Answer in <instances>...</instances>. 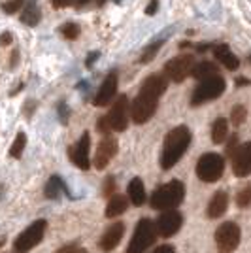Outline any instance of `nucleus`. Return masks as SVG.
I'll return each mask as SVG.
<instances>
[{"label": "nucleus", "instance_id": "obj_1", "mask_svg": "<svg viewBox=\"0 0 251 253\" xmlns=\"http://www.w3.org/2000/svg\"><path fill=\"white\" fill-rule=\"evenodd\" d=\"M167 76L161 74H151L142 84L140 93L136 95V98L132 100V106H130V117H132L134 123L142 125V123H146L153 117L155 110H157L159 98L167 91Z\"/></svg>", "mask_w": 251, "mask_h": 253}, {"label": "nucleus", "instance_id": "obj_2", "mask_svg": "<svg viewBox=\"0 0 251 253\" xmlns=\"http://www.w3.org/2000/svg\"><path fill=\"white\" fill-rule=\"evenodd\" d=\"M191 144V130L187 126L179 125L172 128L165 138V146H163V155H161V167L165 170H170L179 159L183 157V153L187 151Z\"/></svg>", "mask_w": 251, "mask_h": 253}, {"label": "nucleus", "instance_id": "obj_3", "mask_svg": "<svg viewBox=\"0 0 251 253\" xmlns=\"http://www.w3.org/2000/svg\"><path fill=\"white\" fill-rule=\"evenodd\" d=\"M185 197V187L179 179H172L170 183L159 187L153 195H151V208L155 210H176L179 204L183 202Z\"/></svg>", "mask_w": 251, "mask_h": 253}, {"label": "nucleus", "instance_id": "obj_4", "mask_svg": "<svg viewBox=\"0 0 251 253\" xmlns=\"http://www.w3.org/2000/svg\"><path fill=\"white\" fill-rule=\"evenodd\" d=\"M155 238H157V227H155V223L151 221V219H140L125 253H146L147 248L153 246Z\"/></svg>", "mask_w": 251, "mask_h": 253}, {"label": "nucleus", "instance_id": "obj_5", "mask_svg": "<svg viewBox=\"0 0 251 253\" xmlns=\"http://www.w3.org/2000/svg\"><path fill=\"white\" fill-rule=\"evenodd\" d=\"M225 93V80L221 76H211V78H206L202 80L195 91H193V96H191V104L193 106H200L208 100H213Z\"/></svg>", "mask_w": 251, "mask_h": 253}, {"label": "nucleus", "instance_id": "obj_6", "mask_svg": "<svg viewBox=\"0 0 251 253\" xmlns=\"http://www.w3.org/2000/svg\"><path fill=\"white\" fill-rule=\"evenodd\" d=\"M225 172V159L217 153H204L197 163V176L206 183H213Z\"/></svg>", "mask_w": 251, "mask_h": 253}, {"label": "nucleus", "instance_id": "obj_7", "mask_svg": "<svg viewBox=\"0 0 251 253\" xmlns=\"http://www.w3.org/2000/svg\"><path fill=\"white\" fill-rule=\"evenodd\" d=\"M45 227H47L45 219H38V221L32 223L31 227H27V229H25V231L15 238V242H13L15 252L17 253H29L32 248H36L38 244L42 242Z\"/></svg>", "mask_w": 251, "mask_h": 253}, {"label": "nucleus", "instance_id": "obj_8", "mask_svg": "<svg viewBox=\"0 0 251 253\" xmlns=\"http://www.w3.org/2000/svg\"><path fill=\"white\" fill-rule=\"evenodd\" d=\"M215 242L219 253H232L240 244V227L232 221L223 223L215 231Z\"/></svg>", "mask_w": 251, "mask_h": 253}, {"label": "nucleus", "instance_id": "obj_9", "mask_svg": "<svg viewBox=\"0 0 251 253\" xmlns=\"http://www.w3.org/2000/svg\"><path fill=\"white\" fill-rule=\"evenodd\" d=\"M106 121L110 125V130H115V132H123L126 128L128 125V98L125 95L117 96L110 114L106 116Z\"/></svg>", "mask_w": 251, "mask_h": 253}, {"label": "nucleus", "instance_id": "obj_10", "mask_svg": "<svg viewBox=\"0 0 251 253\" xmlns=\"http://www.w3.org/2000/svg\"><path fill=\"white\" fill-rule=\"evenodd\" d=\"M193 68H195V59H193V55H179L176 59L168 61L167 66H165V74H167V78H170L172 82L181 84V82L193 72Z\"/></svg>", "mask_w": 251, "mask_h": 253}, {"label": "nucleus", "instance_id": "obj_11", "mask_svg": "<svg viewBox=\"0 0 251 253\" xmlns=\"http://www.w3.org/2000/svg\"><path fill=\"white\" fill-rule=\"evenodd\" d=\"M181 223H183V217H181L179 211H176V210L163 211V213L159 215L157 223H155L157 234H161L163 238H170V236H174V234L181 229Z\"/></svg>", "mask_w": 251, "mask_h": 253}, {"label": "nucleus", "instance_id": "obj_12", "mask_svg": "<svg viewBox=\"0 0 251 253\" xmlns=\"http://www.w3.org/2000/svg\"><path fill=\"white\" fill-rule=\"evenodd\" d=\"M117 153V140L114 136H104L102 142L98 144V148L94 151V159H93V165L96 170H102L108 167V163L115 157Z\"/></svg>", "mask_w": 251, "mask_h": 253}, {"label": "nucleus", "instance_id": "obj_13", "mask_svg": "<svg viewBox=\"0 0 251 253\" xmlns=\"http://www.w3.org/2000/svg\"><path fill=\"white\" fill-rule=\"evenodd\" d=\"M232 172L238 178H246L251 174V142L242 144L232 155Z\"/></svg>", "mask_w": 251, "mask_h": 253}, {"label": "nucleus", "instance_id": "obj_14", "mask_svg": "<svg viewBox=\"0 0 251 253\" xmlns=\"http://www.w3.org/2000/svg\"><path fill=\"white\" fill-rule=\"evenodd\" d=\"M89 146H91V136L89 132H84L82 138L78 140V144L70 149V159L74 161V165L82 170L91 169V159H89Z\"/></svg>", "mask_w": 251, "mask_h": 253}, {"label": "nucleus", "instance_id": "obj_15", "mask_svg": "<svg viewBox=\"0 0 251 253\" xmlns=\"http://www.w3.org/2000/svg\"><path fill=\"white\" fill-rule=\"evenodd\" d=\"M117 93V74L112 72L108 74V78L104 80V84L100 85V89L96 91V96H94V106L98 108H104L112 102V98Z\"/></svg>", "mask_w": 251, "mask_h": 253}, {"label": "nucleus", "instance_id": "obj_16", "mask_svg": "<svg viewBox=\"0 0 251 253\" xmlns=\"http://www.w3.org/2000/svg\"><path fill=\"white\" fill-rule=\"evenodd\" d=\"M123 234H125V225L123 223H114L112 227H108V231L104 232V236L100 240L102 252H112V250H115L117 244L121 242Z\"/></svg>", "mask_w": 251, "mask_h": 253}, {"label": "nucleus", "instance_id": "obj_17", "mask_svg": "<svg viewBox=\"0 0 251 253\" xmlns=\"http://www.w3.org/2000/svg\"><path fill=\"white\" fill-rule=\"evenodd\" d=\"M213 57H215V61H219L227 70H236V68L240 66V59L230 51L227 43L215 45V47H213Z\"/></svg>", "mask_w": 251, "mask_h": 253}, {"label": "nucleus", "instance_id": "obj_18", "mask_svg": "<svg viewBox=\"0 0 251 253\" xmlns=\"http://www.w3.org/2000/svg\"><path fill=\"white\" fill-rule=\"evenodd\" d=\"M227 206H229V197H227V193H225V191H217V193L211 197V201H209V204H208V217L209 219L221 217V215L227 211Z\"/></svg>", "mask_w": 251, "mask_h": 253}, {"label": "nucleus", "instance_id": "obj_19", "mask_svg": "<svg viewBox=\"0 0 251 253\" xmlns=\"http://www.w3.org/2000/svg\"><path fill=\"white\" fill-rule=\"evenodd\" d=\"M128 199L134 206H142L146 202V189H144V181L140 178H132L128 183Z\"/></svg>", "mask_w": 251, "mask_h": 253}, {"label": "nucleus", "instance_id": "obj_20", "mask_svg": "<svg viewBox=\"0 0 251 253\" xmlns=\"http://www.w3.org/2000/svg\"><path fill=\"white\" fill-rule=\"evenodd\" d=\"M126 206H128V201H126V197H123V195L110 197V202L106 206V217H117V215H121L126 210Z\"/></svg>", "mask_w": 251, "mask_h": 253}, {"label": "nucleus", "instance_id": "obj_21", "mask_svg": "<svg viewBox=\"0 0 251 253\" xmlns=\"http://www.w3.org/2000/svg\"><path fill=\"white\" fill-rule=\"evenodd\" d=\"M21 21L25 25H29V27H36L40 23V10L36 6V0H29L27 8L21 13Z\"/></svg>", "mask_w": 251, "mask_h": 253}, {"label": "nucleus", "instance_id": "obj_22", "mask_svg": "<svg viewBox=\"0 0 251 253\" xmlns=\"http://www.w3.org/2000/svg\"><path fill=\"white\" fill-rule=\"evenodd\" d=\"M229 136V123H227V119H215V123L211 126V140H213V144H223L225 140Z\"/></svg>", "mask_w": 251, "mask_h": 253}, {"label": "nucleus", "instance_id": "obj_23", "mask_svg": "<svg viewBox=\"0 0 251 253\" xmlns=\"http://www.w3.org/2000/svg\"><path fill=\"white\" fill-rule=\"evenodd\" d=\"M193 78H197V80H206V78H211V76H217V66L213 63H208V61H202V63L195 64V68H193Z\"/></svg>", "mask_w": 251, "mask_h": 253}, {"label": "nucleus", "instance_id": "obj_24", "mask_svg": "<svg viewBox=\"0 0 251 253\" xmlns=\"http://www.w3.org/2000/svg\"><path fill=\"white\" fill-rule=\"evenodd\" d=\"M64 191H66V187H64L63 179L59 178V176H53V178H49L47 185H45V197L47 199H57Z\"/></svg>", "mask_w": 251, "mask_h": 253}, {"label": "nucleus", "instance_id": "obj_25", "mask_svg": "<svg viewBox=\"0 0 251 253\" xmlns=\"http://www.w3.org/2000/svg\"><path fill=\"white\" fill-rule=\"evenodd\" d=\"M25 146H27V136H25V132H19L17 138H15V142L11 144L10 155L13 159H19L21 157V153H23V149H25Z\"/></svg>", "mask_w": 251, "mask_h": 253}, {"label": "nucleus", "instance_id": "obj_26", "mask_svg": "<svg viewBox=\"0 0 251 253\" xmlns=\"http://www.w3.org/2000/svg\"><path fill=\"white\" fill-rule=\"evenodd\" d=\"M246 116H248V110H246V106L238 104L234 110H232V114H230V121L234 123V126H240L244 121H246Z\"/></svg>", "mask_w": 251, "mask_h": 253}, {"label": "nucleus", "instance_id": "obj_27", "mask_svg": "<svg viewBox=\"0 0 251 253\" xmlns=\"http://www.w3.org/2000/svg\"><path fill=\"white\" fill-rule=\"evenodd\" d=\"M236 204L240 206V208H248L251 204V185H246L244 189L236 195Z\"/></svg>", "mask_w": 251, "mask_h": 253}, {"label": "nucleus", "instance_id": "obj_28", "mask_svg": "<svg viewBox=\"0 0 251 253\" xmlns=\"http://www.w3.org/2000/svg\"><path fill=\"white\" fill-rule=\"evenodd\" d=\"M61 32H63V36L66 40H76L80 36V27L76 23H66V25L61 27Z\"/></svg>", "mask_w": 251, "mask_h": 253}, {"label": "nucleus", "instance_id": "obj_29", "mask_svg": "<svg viewBox=\"0 0 251 253\" xmlns=\"http://www.w3.org/2000/svg\"><path fill=\"white\" fill-rule=\"evenodd\" d=\"M161 45H163V42H155V43H151L149 47H147L146 51L142 53V57H140V63H151V59L157 55V51L161 49Z\"/></svg>", "mask_w": 251, "mask_h": 253}, {"label": "nucleus", "instance_id": "obj_30", "mask_svg": "<svg viewBox=\"0 0 251 253\" xmlns=\"http://www.w3.org/2000/svg\"><path fill=\"white\" fill-rule=\"evenodd\" d=\"M23 6H25V0H11V2H6L2 6V10L6 11V13H17Z\"/></svg>", "mask_w": 251, "mask_h": 253}, {"label": "nucleus", "instance_id": "obj_31", "mask_svg": "<svg viewBox=\"0 0 251 253\" xmlns=\"http://www.w3.org/2000/svg\"><path fill=\"white\" fill-rule=\"evenodd\" d=\"M57 253H87L82 248V246H76V244H70V246H63Z\"/></svg>", "mask_w": 251, "mask_h": 253}, {"label": "nucleus", "instance_id": "obj_32", "mask_svg": "<svg viewBox=\"0 0 251 253\" xmlns=\"http://www.w3.org/2000/svg\"><path fill=\"white\" fill-rule=\"evenodd\" d=\"M53 8H66V6H76L78 0H51Z\"/></svg>", "mask_w": 251, "mask_h": 253}, {"label": "nucleus", "instance_id": "obj_33", "mask_svg": "<svg viewBox=\"0 0 251 253\" xmlns=\"http://www.w3.org/2000/svg\"><path fill=\"white\" fill-rule=\"evenodd\" d=\"M114 189H115V181H114V178H112V176H108V178H106L104 193L108 195V197H112V193H114Z\"/></svg>", "mask_w": 251, "mask_h": 253}, {"label": "nucleus", "instance_id": "obj_34", "mask_svg": "<svg viewBox=\"0 0 251 253\" xmlns=\"http://www.w3.org/2000/svg\"><path fill=\"white\" fill-rule=\"evenodd\" d=\"M11 42H13V36H11L10 32L0 34V45H10Z\"/></svg>", "mask_w": 251, "mask_h": 253}, {"label": "nucleus", "instance_id": "obj_35", "mask_svg": "<svg viewBox=\"0 0 251 253\" xmlns=\"http://www.w3.org/2000/svg\"><path fill=\"white\" fill-rule=\"evenodd\" d=\"M236 142H238V136H236V134H234V136H230L229 146H227V151H229L230 155H234V146H236Z\"/></svg>", "mask_w": 251, "mask_h": 253}, {"label": "nucleus", "instance_id": "obj_36", "mask_svg": "<svg viewBox=\"0 0 251 253\" xmlns=\"http://www.w3.org/2000/svg\"><path fill=\"white\" fill-rule=\"evenodd\" d=\"M157 6H159L157 0H151V4H149V6L146 8V13H147V15H153V13L157 11Z\"/></svg>", "mask_w": 251, "mask_h": 253}, {"label": "nucleus", "instance_id": "obj_37", "mask_svg": "<svg viewBox=\"0 0 251 253\" xmlns=\"http://www.w3.org/2000/svg\"><path fill=\"white\" fill-rule=\"evenodd\" d=\"M153 253H174V248H172V246H161V248H157Z\"/></svg>", "mask_w": 251, "mask_h": 253}, {"label": "nucleus", "instance_id": "obj_38", "mask_svg": "<svg viewBox=\"0 0 251 253\" xmlns=\"http://www.w3.org/2000/svg\"><path fill=\"white\" fill-rule=\"evenodd\" d=\"M94 57H98V53H91V55H89V59H87V66H93Z\"/></svg>", "mask_w": 251, "mask_h": 253}, {"label": "nucleus", "instance_id": "obj_39", "mask_svg": "<svg viewBox=\"0 0 251 253\" xmlns=\"http://www.w3.org/2000/svg\"><path fill=\"white\" fill-rule=\"evenodd\" d=\"M246 84H250L248 80H238V85H246Z\"/></svg>", "mask_w": 251, "mask_h": 253}, {"label": "nucleus", "instance_id": "obj_40", "mask_svg": "<svg viewBox=\"0 0 251 253\" xmlns=\"http://www.w3.org/2000/svg\"><path fill=\"white\" fill-rule=\"evenodd\" d=\"M102 2H104V0H98V4H102Z\"/></svg>", "mask_w": 251, "mask_h": 253}, {"label": "nucleus", "instance_id": "obj_41", "mask_svg": "<svg viewBox=\"0 0 251 253\" xmlns=\"http://www.w3.org/2000/svg\"><path fill=\"white\" fill-rule=\"evenodd\" d=\"M250 61H251V55H250Z\"/></svg>", "mask_w": 251, "mask_h": 253}, {"label": "nucleus", "instance_id": "obj_42", "mask_svg": "<svg viewBox=\"0 0 251 253\" xmlns=\"http://www.w3.org/2000/svg\"><path fill=\"white\" fill-rule=\"evenodd\" d=\"M0 191H2V187H0Z\"/></svg>", "mask_w": 251, "mask_h": 253}]
</instances>
